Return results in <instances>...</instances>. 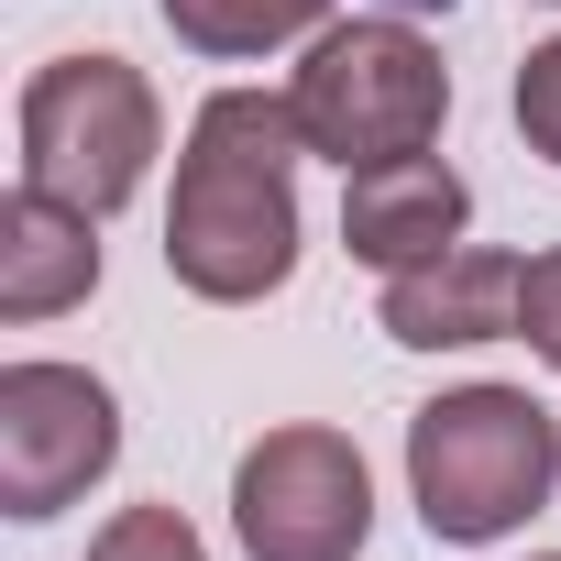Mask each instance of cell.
<instances>
[{"label":"cell","instance_id":"obj_3","mask_svg":"<svg viewBox=\"0 0 561 561\" xmlns=\"http://www.w3.org/2000/svg\"><path fill=\"white\" fill-rule=\"evenodd\" d=\"M287 100H298L309 154H331L342 176H364V165H397V154L440 144L451 67L419 34V12H364V23H320L309 34V67L287 78Z\"/></svg>","mask_w":561,"mask_h":561},{"label":"cell","instance_id":"obj_12","mask_svg":"<svg viewBox=\"0 0 561 561\" xmlns=\"http://www.w3.org/2000/svg\"><path fill=\"white\" fill-rule=\"evenodd\" d=\"M517 133L539 165H561V34L528 45V67H517Z\"/></svg>","mask_w":561,"mask_h":561},{"label":"cell","instance_id":"obj_15","mask_svg":"<svg viewBox=\"0 0 561 561\" xmlns=\"http://www.w3.org/2000/svg\"><path fill=\"white\" fill-rule=\"evenodd\" d=\"M539 561H561V550H539Z\"/></svg>","mask_w":561,"mask_h":561},{"label":"cell","instance_id":"obj_5","mask_svg":"<svg viewBox=\"0 0 561 561\" xmlns=\"http://www.w3.org/2000/svg\"><path fill=\"white\" fill-rule=\"evenodd\" d=\"M231 539L253 561H353L375 539V473L353 430L287 419L231 462Z\"/></svg>","mask_w":561,"mask_h":561},{"label":"cell","instance_id":"obj_14","mask_svg":"<svg viewBox=\"0 0 561 561\" xmlns=\"http://www.w3.org/2000/svg\"><path fill=\"white\" fill-rule=\"evenodd\" d=\"M386 12H451V0H386Z\"/></svg>","mask_w":561,"mask_h":561},{"label":"cell","instance_id":"obj_11","mask_svg":"<svg viewBox=\"0 0 561 561\" xmlns=\"http://www.w3.org/2000/svg\"><path fill=\"white\" fill-rule=\"evenodd\" d=\"M89 561H209V539H198L176 506H122V517L89 539Z\"/></svg>","mask_w":561,"mask_h":561},{"label":"cell","instance_id":"obj_8","mask_svg":"<svg viewBox=\"0 0 561 561\" xmlns=\"http://www.w3.org/2000/svg\"><path fill=\"white\" fill-rule=\"evenodd\" d=\"M375 320H386V342H408V353H473V342H506V331H517V253L451 242L440 264L386 275Z\"/></svg>","mask_w":561,"mask_h":561},{"label":"cell","instance_id":"obj_6","mask_svg":"<svg viewBox=\"0 0 561 561\" xmlns=\"http://www.w3.org/2000/svg\"><path fill=\"white\" fill-rule=\"evenodd\" d=\"M122 462V397L89 364H0V517H67L100 473Z\"/></svg>","mask_w":561,"mask_h":561},{"label":"cell","instance_id":"obj_4","mask_svg":"<svg viewBox=\"0 0 561 561\" xmlns=\"http://www.w3.org/2000/svg\"><path fill=\"white\" fill-rule=\"evenodd\" d=\"M12 122H23V187H56L89 220H111L165 154V100L144 89L133 56H45Z\"/></svg>","mask_w":561,"mask_h":561},{"label":"cell","instance_id":"obj_13","mask_svg":"<svg viewBox=\"0 0 561 561\" xmlns=\"http://www.w3.org/2000/svg\"><path fill=\"white\" fill-rule=\"evenodd\" d=\"M517 342H528V353L561 375V242L517 264Z\"/></svg>","mask_w":561,"mask_h":561},{"label":"cell","instance_id":"obj_16","mask_svg":"<svg viewBox=\"0 0 561 561\" xmlns=\"http://www.w3.org/2000/svg\"><path fill=\"white\" fill-rule=\"evenodd\" d=\"M550 12H561V0H550Z\"/></svg>","mask_w":561,"mask_h":561},{"label":"cell","instance_id":"obj_9","mask_svg":"<svg viewBox=\"0 0 561 561\" xmlns=\"http://www.w3.org/2000/svg\"><path fill=\"white\" fill-rule=\"evenodd\" d=\"M100 287V220L56 187H12L0 198V320L34 331L56 309H78Z\"/></svg>","mask_w":561,"mask_h":561},{"label":"cell","instance_id":"obj_7","mask_svg":"<svg viewBox=\"0 0 561 561\" xmlns=\"http://www.w3.org/2000/svg\"><path fill=\"white\" fill-rule=\"evenodd\" d=\"M473 220V187L440 165V154H397V165H364L342 176V242L353 264L375 275H408V264H440Z\"/></svg>","mask_w":561,"mask_h":561},{"label":"cell","instance_id":"obj_1","mask_svg":"<svg viewBox=\"0 0 561 561\" xmlns=\"http://www.w3.org/2000/svg\"><path fill=\"white\" fill-rule=\"evenodd\" d=\"M298 100L287 89H209L176 144L165 275L209 309H253L298 275Z\"/></svg>","mask_w":561,"mask_h":561},{"label":"cell","instance_id":"obj_10","mask_svg":"<svg viewBox=\"0 0 561 561\" xmlns=\"http://www.w3.org/2000/svg\"><path fill=\"white\" fill-rule=\"evenodd\" d=\"M165 12V34L187 45V56H275V45H309L320 23H331V0H154Z\"/></svg>","mask_w":561,"mask_h":561},{"label":"cell","instance_id":"obj_2","mask_svg":"<svg viewBox=\"0 0 561 561\" xmlns=\"http://www.w3.org/2000/svg\"><path fill=\"white\" fill-rule=\"evenodd\" d=\"M561 484V419L528 386H451L408 419V506L440 550L528 528Z\"/></svg>","mask_w":561,"mask_h":561}]
</instances>
